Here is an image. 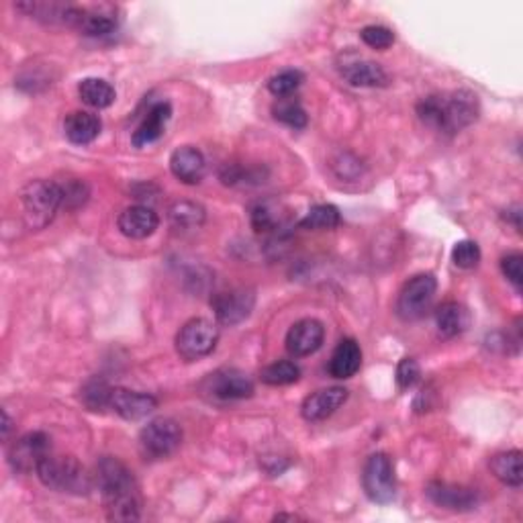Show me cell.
Returning a JSON list of instances; mask_svg holds the SVG:
<instances>
[{"label":"cell","instance_id":"7","mask_svg":"<svg viewBox=\"0 0 523 523\" xmlns=\"http://www.w3.org/2000/svg\"><path fill=\"white\" fill-rule=\"evenodd\" d=\"M362 485L370 501L380 505L391 503L397 495V478L391 456L385 452L372 454L364 464Z\"/></svg>","mask_w":523,"mask_h":523},{"label":"cell","instance_id":"18","mask_svg":"<svg viewBox=\"0 0 523 523\" xmlns=\"http://www.w3.org/2000/svg\"><path fill=\"white\" fill-rule=\"evenodd\" d=\"M172 117V106L170 103H156L152 109L147 111L144 121L139 123V127L133 131V146L144 147L154 144V141L160 139L166 131V126Z\"/></svg>","mask_w":523,"mask_h":523},{"label":"cell","instance_id":"33","mask_svg":"<svg viewBox=\"0 0 523 523\" xmlns=\"http://www.w3.org/2000/svg\"><path fill=\"white\" fill-rule=\"evenodd\" d=\"M452 262L458 266L462 270H470V268H477L478 262H480V247L477 242H472V239H462L454 246L452 250Z\"/></svg>","mask_w":523,"mask_h":523},{"label":"cell","instance_id":"37","mask_svg":"<svg viewBox=\"0 0 523 523\" xmlns=\"http://www.w3.org/2000/svg\"><path fill=\"white\" fill-rule=\"evenodd\" d=\"M64 190V206H80L85 205V201L88 198V188L85 182L80 180H70L68 185H62Z\"/></svg>","mask_w":523,"mask_h":523},{"label":"cell","instance_id":"16","mask_svg":"<svg viewBox=\"0 0 523 523\" xmlns=\"http://www.w3.org/2000/svg\"><path fill=\"white\" fill-rule=\"evenodd\" d=\"M117 226L121 234L129 239H146L156 234L160 217L146 205H133L119 215Z\"/></svg>","mask_w":523,"mask_h":523},{"label":"cell","instance_id":"1","mask_svg":"<svg viewBox=\"0 0 523 523\" xmlns=\"http://www.w3.org/2000/svg\"><path fill=\"white\" fill-rule=\"evenodd\" d=\"M95 483L101 488L106 518L113 521H136L141 516L139 487L133 472L121 460L105 456L96 464Z\"/></svg>","mask_w":523,"mask_h":523},{"label":"cell","instance_id":"34","mask_svg":"<svg viewBox=\"0 0 523 523\" xmlns=\"http://www.w3.org/2000/svg\"><path fill=\"white\" fill-rule=\"evenodd\" d=\"M360 37L372 49H388L395 44V33L383 25H368L360 31Z\"/></svg>","mask_w":523,"mask_h":523},{"label":"cell","instance_id":"21","mask_svg":"<svg viewBox=\"0 0 523 523\" xmlns=\"http://www.w3.org/2000/svg\"><path fill=\"white\" fill-rule=\"evenodd\" d=\"M342 76L350 82L352 86L362 88H380L388 85V74L385 72L383 65L368 60L346 64L342 68Z\"/></svg>","mask_w":523,"mask_h":523},{"label":"cell","instance_id":"2","mask_svg":"<svg viewBox=\"0 0 523 523\" xmlns=\"http://www.w3.org/2000/svg\"><path fill=\"white\" fill-rule=\"evenodd\" d=\"M417 115L423 126L429 129L446 133V136H456L478 119L480 105L477 95L468 93V90H454V93L421 98L417 103Z\"/></svg>","mask_w":523,"mask_h":523},{"label":"cell","instance_id":"30","mask_svg":"<svg viewBox=\"0 0 523 523\" xmlns=\"http://www.w3.org/2000/svg\"><path fill=\"white\" fill-rule=\"evenodd\" d=\"M111 393L113 388L101 378L90 380L82 388V403H85L90 411H103L111 405Z\"/></svg>","mask_w":523,"mask_h":523},{"label":"cell","instance_id":"17","mask_svg":"<svg viewBox=\"0 0 523 523\" xmlns=\"http://www.w3.org/2000/svg\"><path fill=\"white\" fill-rule=\"evenodd\" d=\"M170 170L182 185H198L206 172L205 156L193 146H182L170 156Z\"/></svg>","mask_w":523,"mask_h":523},{"label":"cell","instance_id":"13","mask_svg":"<svg viewBox=\"0 0 523 523\" xmlns=\"http://www.w3.org/2000/svg\"><path fill=\"white\" fill-rule=\"evenodd\" d=\"M426 495L431 503L438 508L452 509V511H470L477 508L478 497L468 487L462 485H450V483H429L426 488Z\"/></svg>","mask_w":523,"mask_h":523},{"label":"cell","instance_id":"20","mask_svg":"<svg viewBox=\"0 0 523 523\" xmlns=\"http://www.w3.org/2000/svg\"><path fill=\"white\" fill-rule=\"evenodd\" d=\"M362 367V350L354 339H342L331 354L329 375L339 380L352 378Z\"/></svg>","mask_w":523,"mask_h":523},{"label":"cell","instance_id":"26","mask_svg":"<svg viewBox=\"0 0 523 523\" xmlns=\"http://www.w3.org/2000/svg\"><path fill=\"white\" fill-rule=\"evenodd\" d=\"M339 223H342V215H339V209L334 205H317L305 215L301 219L303 229H315V231H327V229H336Z\"/></svg>","mask_w":523,"mask_h":523},{"label":"cell","instance_id":"38","mask_svg":"<svg viewBox=\"0 0 523 523\" xmlns=\"http://www.w3.org/2000/svg\"><path fill=\"white\" fill-rule=\"evenodd\" d=\"M5 423H3V438L8 439V434H11V417H8V413L5 411Z\"/></svg>","mask_w":523,"mask_h":523},{"label":"cell","instance_id":"24","mask_svg":"<svg viewBox=\"0 0 523 523\" xmlns=\"http://www.w3.org/2000/svg\"><path fill=\"white\" fill-rule=\"evenodd\" d=\"M78 95L82 103L93 106V109H106L117 98L115 88L103 78H85L78 85Z\"/></svg>","mask_w":523,"mask_h":523},{"label":"cell","instance_id":"4","mask_svg":"<svg viewBox=\"0 0 523 523\" xmlns=\"http://www.w3.org/2000/svg\"><path fill=\"white\" fill-rule=\"evenodd\" d=\"M23 217L29 229H45L64 206L62 185L52 180H33L21 190Z\"/></svg>","mask_w":523,"mask_h":523},{"label":"cell","instance_id":"23","mask_svg":"<svg viewBox=\"0 0 523 523\" xmlns=\"http://www.w3.org/2000/svg\"><path fill=\"white\" fill-rule=\"evenodd\" d=\"M491 470L497 480L503 485L519 488L523 485V467H521V452L509 450L495 454L491 458Z\"/></svg>","mask_w":523,"mask_h":523},{"label":"cell","instance_id":"35","mask_svg":"<svg viewBox=\"0 0 523 523\" xmlns=\"http://www.w3.org/2000/svg\"><path fill=\"white\" fill-rule=\"evenodd\" d=\"M421 377V368L415 358H403L397 364V385L407 391L417 385V380Z\"/></svg>","mask_w":523,"mask_h":523},{"label":"cell","instance_id":"11","mask_svg":"<svg viewBox=\"0 0 523 523\" xmlns=\"http://www.w3.org/2000/svg\"><path fill=\"white\" fill-rule=\"evenodd\" d=\"M206 391L219 401H239L254 395V383L237 368H221L206 378Z\"/></svg>","mask_w":523,"mask_h":523},{"label":"cell","instance_id":"29","mask_svg":"<svg viewBox=\"0 0 523 523\" xmlns=\"http://www.w3.org/2000/svg\"><path fill=\"white\" fill-rule=\"evenodd\" d=\"M274 119L285 123V126L293 129H303L307 127V113L301 106V103L293 101V98H280V101L274 105Z\"/></svg>","mask_w":523,"mask_h":523},{"label":"cell","instance_id":"31","mask_svg":"<svg viewBox=\"0 0 523 523\" xmlns=\"http://www.w3.org/2000/svg\"><path fill=\"white\" fill-rule=\"evenodd\" d=\"M252 227L258 231V234H270V231H277L280 227V213L278 206L272 203H258L250 213Z\"/></svg>","mask_w":523,"mask_h":523},{"label":"cell","instance_id":"32","mask_svg":"<svg viewBox=\"0 0 523 523\" xmlns=\"http://www.w3.org/2000/svg\"><path fill=\"white\" fill-rule=\"evenodd\" d=\"M303 74L298 70H282L268 82V90L278 98H288L295 90L303 85Z\"/></svg>","mask_w":523,"mask_h":523},{"label":"cell","instance_id":"3","mask_svg":"<svg viewBox=\"0 0 523 523\" xmlns=\"http://www.w3.org/2000/svg\"><path fill=\"white\" fill-rule=\"evenodd\" d=\"M37 477L47 488L70 495H88L93 491L95 478L74 456H45L37 467Z\"/></svg>","mask_w":523,"mask_h":523},{"label":"cell","instance_id":"10","mask_svg":"<svg viewBox=\"0 0 523 523\" xmlns=\"http://www.w3.org/2000/svg\"><path fill=\"white\" fill-rule=\"evenodd\" d=\"M256 305V295L247 288H231L226 293H217L211 298L215 317L223 326H237V323L250 317Z\"/></svg>","mask_w":523,"mask_h":523},{"label":"cell","instance_id":"9","mask_svg":"<svg viewBox=\"0 0 523 523\" xmlns=\"http://www.w3.org/2000/svg\"><path fill=\"white\" fill-rule=\"evenodd\" d=\"M52 444L44 431H31L23 438L15 439L13 446L8 448V464L16 472H33L37 470L41 460L52 452Z\"/></svg>","mask_w":523,"mask_h":523},{"label":"cell","instance_id":"19","mask_svg":"<svg viewBox=\"0 0 523 523\" xmlns=\"http://www.w3.org/2000/svg\"><path fill=\"white\" fill-rule=\"evenodd\" d=\"M103 123L98 119V115L86 113V111H74L64 121V131L72 144L86 146L101 136Z\"/></svg>","mask_w":523,"mask_h":523},{"label":"cell","instance_id":"22","mask_svg":"<svg viewBox=\"0 0 523 523\" xmlns=\"http://www.w3.org/2000/svg\"><path fill=\"white\" fill-rule=\"evenodd\" d=\"M436 326H438L439 336H442L444 339L462 336L470 326V315L467 311V307L456 301L444 303L436 311Z\"/></svg>","mask_w":523,"mask_h":523},{"label":"cell","instance_id":"39","mask_svg":"<svg viewBox=\"0 0 523 523\" xmlns=\"http://www.w3.org/2000/svg\"><path fill=\"white\" fill-rule=\"evenodd\" d=\"M274 519H301V518H298V516H287V513H278V516L274 518Z\"/></svg>","mask_w":523,"mask_h":523},{"label":"cell","instance_id":"14","mask_svg":"<svg viewBox=\"0 0 523 523\" xmlns=\"http://www.w3.org/2000/svg\"><path fill=\"white\" fill-rule=\"evenodd\" d=\"M156 407H157V401L147 393L129 391V388H113V393H111L109 409H113L115 413L121 415V417L127 421H137V419L147 417Z\"/></svg>","mask_w":523,"mask_h":523},{"label":"cell","instance_id":"27","mask_svg":"<svg viewBox=\"0 0 523 523\" xmlns=\"http://www.w3.org/2000/svg\"><path fill=\"white\" fill-rule=\"evenodd\" d=\"M115 27H117V19H113V15L101 11H88V8H85L76 29H80L85 35L90 37H103L113 33Z\"/></svg>","mask_w":523,"mask_h":523},{"label":"cell","instance_id":"8","mask_svg":"<svg viewBox=\"0 0 523 523\" xmlns=\"http://www.w3.org/2000/svg\"><path fill=\"white\" fill-rule=\"evenodd\" d=\"M139 442L147 456H152V458H166V456L176 452V448L180 446L182 427L170 417L152 419L141 429Z\"/></svg>","mask_w":523,"mask_h":523},{"label":"cell","instance_id":"36","mask_svg":"<svg viewBox=\"0 0 523 523\" xmlns=\"http://www.w3.org/2000/svg\"><path fill=\"white\" fill-rule=\"evenodd\" d=\"M501 270L518 290L523 287V258L521 254H508L501 260Z\"/></svg>","mask_w":523,"mask_h":523},{"label":"cell","instance_id":"28","mask_svg":"<svg viewBox=\"0 0 523 523\" xmlns=\"http://www.w3.org/2000/svg\"><path fill=\"white\" fill-rule=\"evenodd\" d=\"M301 377V368L297 367L295 362L290 360H280L274 362L270 367H266L262 370V383L270 385V387H285V385H293Z\"/></svg>","mask_w":523,"mask_h":523},{"label":"cell","instance_id":"6","mask_svg":"<svg viewBox=\"0 0 523 523\" xmlns=\"http://www.w3.org/2000/svg\"><path fill=\"white\" fill-rule=\"evenodd\" d=\"M438 290V280L434 274H417L409 282H405L397 298V313L403 321H417L429 311Z\"/></svg>","mask_w":523,"mask_h":523},{"label":"cell","instance_id":"12","mask_svg":"<svg viewBox=\"0 0 523 523\" xmlns=\"http://www.w3.org/2000/svg\"><path fill=\"white\" fill-rule=\"evenodd\" d=\"M326 339V327L317 319L297 321L287 334V350L295 358H305L319 350Z\"/></svg>","mask_w":523,"mask_h":523},{"label":"cell","instance_id":"5","mask_svg":"<svg viewBox=\"0 0 523 523\" xmlns=\"http://www.w3.org/2000/svg\"><path fill=\"white\" fill-rule=\"evenodd\" d=\"M219 342V331L209 319L196 317L186 321L176 336V352L182 360L195 362L209 356Z\"/></svg>","mask_w":523,"mask_h":523},{"label":"cell","instance_id":"15","mask_svg":"<svg viewBox=\"0 0 523 523\" xmlns=\"http://www.w3.org/2000/svg\"><path fill=\"white\" fill-rule=\"evenodd\" d=\"M347 401V391L344 387H329L315 391L303 401L301 413L307 421H323L334 415L339 407Z\"/></svg>","mask_w":523,"mask_h":523},{"label":"cell","instance_id":"25","mask_svg":"<svg viewBox=\"0 0 523 523\" xmlns=\"http://www.w3.org/2000/svg\"><path fill=\"white\" fill-rule=\"evenodd\" d=\"M168 217L172 227L176 229H196L203 226L205 221V209L198 203L193 201H178L170 206Z\"/></svg>","mask_w":523,"mask_h":523}]
</instances>
